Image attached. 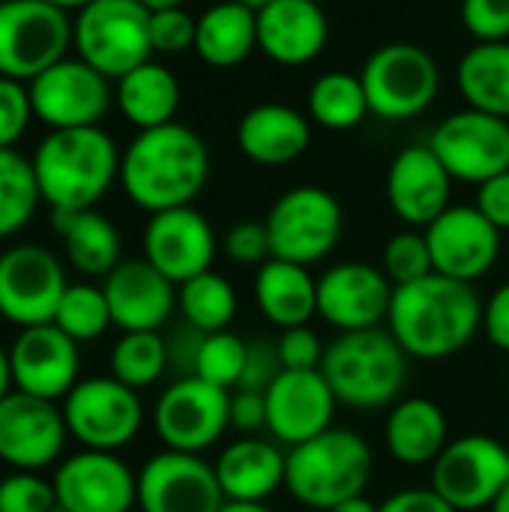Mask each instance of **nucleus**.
Instances as JSON below:
<instances>
[{"label":"nucleus","mask_w":509,"mask_h":512,"mask_svg":"<svg viewBox=\"0 0 509 512\" xmlns=\"http://www.w3.org/2000/svg\"><path fill=\"white\" fill-rule=\"evenodd\" d=\"M207 177L210 150L204 138L177 120L141 129L120 156L123 192L150 216L174 207H192L204 192Z\"/></svg>","instance_id":"f257e3e1"},{"label":"nucleus","mask_w":509,"mask_h":512,"mask_svg":"<svg viewBox=\"0 0 509 512\" xmlns=\"http://www.w3.org/2000/svg\"><path fill=\"white\" fill-rule=\"evenodd\" d=\"M483 327V303L474 285L432 273L399 285L387 330L414 360H450L465 351Z\"/></svg>","instance_id":"f03ea898"},{"label":"nucleus","mask_w":509,"mask_h":512,"mask_svg":"<svg viewBox=\"0 0 509 512\" xmlns=\"http://www.w3.org/2000/svg\"><path fill=\"white\" fill-rule=\"evenodd\" d=\"M120 156L102 126L51 129L33 153L42 201L51 213L93 210L111 183L120 180Z\"/></svg>","instance_id":"7ed1b4c3"},{"label":"nucleus","mask_w":509,"mask_h":512,"mask_svg":"<svg viewBox=\"0 0 509 512\" xmlns=\"http://www.w3.org/2000/svg\"><path fill=\"white\" fill-rule=\"evenodd\" d=\"M408 354L390 330L339 333L321 360L336 402L360 411H378L396 405L408 384Z\"/></svg>","instance_id":"20e7f679"},{"label":"nucleus","mask_w":509,"mask_h":512,"mask_svg":"<svg viewBox=\"0 0 509 512\" xmlns=\"http://www.w3.org/2000/svg\"><path fill=\"white\" fill-rule=\"evenodd\" d=\"M372 468V447L363 435L351 429H327L324 435L291 447L285 489L297 504L330 512L336 504L366 492Z\"/></svg>","instance_id":"39448f33"},{"label":"nucleus","mask_w":509,"mask_h":512,"mask_svg":"<svg viewBox=\"0 0 509 512\" xmlns=\"http://www.w3.org/2000/svg\"><path fill=\"white\" fill-rule=\"evenodd\" d=\"M369 111L387 123H405L429 111L441 87L438 60L417 42H387L369 54L360 72Z\"/></svg>","instance_id":"423d86ee"},{"label":"nucleus","mask_w":509,"mask_h":512,"mask_svg":"<svg viewBox=\"0 0 509 512\" xmlns=\"http://www.w3.org/2000/svg\"><path fill=\"white\" fill-rule=\"evenodd\" d=\"M72 45L84 63L117 81L150 60V9L141 0H93L72 21Z\"/></svg>","instance_id":"0eeeda50"},{"label":"nucleus","mask_w":509,"mask_h":512,"mask_svg":"<svg viewBox=\"0 0 509 512\" xmlns=\"http://www.w3.org/2000/svg\"><path fill=\"white\" fill-rule=\"evenodd\" d=\"M273 258L312 267L342 240L345 213L339 198L324 186H294L276 198L267 219Z\"/></svg>","instance_id":"6e6552de"},{"label":"nucleus","mask_w":509,"mask_h":512,"mask_svg":"<svg viewBox=\"0 0 509 512\" xmlns=\"http://www.w3.org/2000/svg\"><path fill=\"white\" fill-rule=\"evenodd\" d=\"M72 45L69 12L45 0L0 3V75L33 81L60 63Z\"/></svg>","instance_id":"1a4fd4ad"},{"label":"nucleus","mask_w":509,"mask_h":512,"mask_svg":"<svg viewBox=\"0 0 509 512\" xmlns=\"http://www.w3.org/2000/svg\"><path fill=\"white\" fill-rule=\"evenodd\" d=\"M63 423L84 450L117 453L141 432L144 408L138 390L117 378H87L63 399Z\"/></svg>","instance_id":"9d476101"},{"label":"nucleus","mask_w":509,"mask_h":512,"mask_svg":"<svg viewBox=\"0 0 509 512\" xmlns=\"http://www.w3.org/2000/svg\"><path fill=\"white\" fill-rule=\"evenodd\" d=\"M153 426L165 450L201 456L231 429V390L186 375L159 396Z\"/></svg>","instance_id":"9b49d317"},{"label":"nucleus","mask_w":509,"mask_h":512,"mask_svg":"<svg viewBox=\"0 0 509 512\" xmlns=\"http://www.w3.org/2000/svg\"><path fill=\"white\" fill-rule=\"evenodd\" d=\"M507 480V444L489 435L456 438L432 462V489L456 512L492 507Z\"/></svg>","instance_id":"f8f14e48"},{"label":"nucleus","mask_w":509,"mask_h":512,"mask_svg":"<svg viewBox=\"0 0 509 512\" xmlns=\"http://www.w3.org/2000/svg\"><path fill=\"white\" fill-rule=\"evenodd\" d=\"M429 147L453 180L483 186L509 171V120L477 108L456 111L435 126Z\"/></svg>","instance_id":"ddd939ff"},{"label":"nucleus","mask_w":509,"mask_h":512,"mask_svg":"<svg viewBox=\"0 0 509 512\" xmlns=\"http://www.w3.org/2000/svg\"><path fill=\"white\" fill-rule=\"evenodd\" d=\"M66 288V273L45 246L21 243L0 255V315L21 330L51 324Z\"/></svg>","instance_id":"4468645a"},{"label":"nucleus","mask_w":509,"mask_h":512,"mask_svg":"<svg viewBox=\"0 0 509 512\" xmlns=\"http://www.w3.org/2000/svg\"><path fill=\"white\" fill-rule=\"evenodd\" d=\"M33 114L51 129H81L99 126L111 108V78L84 63L81 57L48 66L30 84Z\"/></svg>","instance_id":"2eb2a0df"},{"label":"nucleus","mask_w":509,"mask_h":512,"mask_svg":"<svg viewBox=\"0 0 509 512\" xmlns=\"http://www.w3.org/2000/svg\"><path fill=\"white\" fill-rule=\"evenodd\" d=\"M141 512H219L225 495L216 468L195 453L162 450L138 474Z\"/></svg>","instance_id":"dca6fc26"},{"label":"nucleus","mask_w":509,"mask_h":512,"mask_svg":"<svg viewBox=\"0 0 509 512\" xmlns=\"http://www.w3.org/2000/svg\"><path fill=\"white\" fill-rule=\"evenodd\" d=\"M393 291L381 267L342 261L318 279V315L339 333L375 330L390 315Z\"/></svg>","instance_id":"f3484780"},{"label":"nucleus","mask_w":509,"mask_h":512,"mask_svg":"<svg viewBox=\"0 0 509 512\" xmlns=\"http://www.w3.org/2000/svg\"><path fill=\"white\" fill-rule=\"evenodd\" d=\"M435 273L474 285L501 255V231L480 213V207H447L426 231Z\"/></svg>","instance_id":"a211bd4d"},{"label":"nucleus","mask_w":509,"mask_h":512,"mask_svg":"<svg viewBox=\"0 0 509 512\" xmlns=\"http://www.w3.org/2000/svg\"><path fill=\"white\" fill-rule=\"evenodd\" d=\"M54 498L63 512H132L138 504V477L102 450L69 456L54 474Z\"/></svg>","instance_id":"6ab92c4d"},{"label":"nucleus","mask_w":509,"mask_h":512,"mask_svg":"<svg viewBox=\"0 0 509 512\" xmlns=\"http://www.w3.org/2000/svg\"><path fill=\"white\" fill-rule=\"evenodd\" d=\"M63 411L54 402L12 390L0 402V459L15 471H42L54 465L66 444Z\"/></svg>","instance_id":"aec40b11"},{"label":"nucleus","mask_w":509,"mask_h":512,"mask_svg":"<svg viewBox=\"0 0 509 512\" xmlns=\"http://www.w3.org/2000/svg\"><path fill=\"white\" fill-rule=\"evenodd\" d=\"M144 258L174 285H183L213 267L216 234L195 207L153 213L144 228Z\"/></svg>","instance_id":"412c9836"},{"label":"nucleus","mask_w":509,"mask_h":512,"mask_svg":"<svg viewBox=\"0 0 509 512\" xmlns=\"http://www.w3.org/2000/svg\"><path fill=\"white\" fill-rule=\"evenodd\" d=\"M264 396H267V432L288 447L306 444L324 435L327 429H333V414L339 402L321 369L312 372L285 369Z\"/></svg>","instance_id":"4be33fe9"},{"label":"nucleus","mask_w":509,"mask_h":512,"mask_svg":"<svg viewBox=\"0 0 509 512\" xmlns=\"http://www.w3.org/2000/svg\"><path fill=\"white\" fill-rule=\"evenodd\" d=\"M111 321L123 333H159L177 309V285L147 258L120 261L102 282Z\"/></svg>","instance_id":"5701e85b"},{"label":"nucleus","mask_w":509,"mask_h":512,"mask_svg":"<svg viewBox=\"0 0 509 512\" xmlns=\"http://www.w3.org/2000/svg\"><path fill=\"white\" fill-rule=\"evenodd\" d=\"M9 363L15 390L36 399H66L78 384V342L54 324L21 330L9 348Z\"/></svg>","instance_id":"b1692460"},{"label":"nucleus","mask_w":509,"mask_h":512,"mask_svg":"<svg viewBox=\"0 0 509 512\" xmlns=\"http://www.w3.org/2000/svg\"><path fill=\"white\" fill-rule=\"evenodd\" d=\"M453 177L429 144L405 147L387 171V201L408 228H429L450 204Z\"/></svg>","instance_id":"393cba45"},{"label":"nucleus","mask_w":509,"mask_h":512,"mask_svg":"<svg viewBox=\"0 0 509 512\" xmlns=\"http://www.w3.org/2000/svg\"><path fill=\"white\" fill-rule=\"evenodd\" d=\"M330 39V21L315 0H270L258 9V51L279 66L318 60Z\"/></svg>","instance_id":"a878e982"},{"label":"nucleus","mask_w":509,"mask_h":512,"mask_svg":"<svg viewBox=\"0 0 509 512\" xmlns=\"http://www.w3.org/2000/svg\"><path fill=\"white\" fill-rule=\"evenodd\" d=\"M309 144H312L309 114L282 102H261L249 108L237 123L240 153L264 168H282L297 162L309 150Z\"/></svg>","instance_id":"bb28decb"},{"label":"nucleus","mask_w":509,"mask_h":512,"mask_svg":"<svg viewBox=\"0 0 509 512\" xmlns=\"http://www.w3.org/2000/svg\"><path fill=\"white\" fill-rule=\"evenodd\" d=\"M285 465L288 456H282L276 444L261 438H243L228 444L213 468L225 501L264 504L279 489H285Z\"/></svg>","instance_id":"cd10ccee"},{"label":"nucleus","mask_w":509,"mask_h":512,"mask_svg":"<svg viewBox=\"0 0 509 512\" xmlns=\"http://www.w3.org/2000/svg\"><path fill=\"white\" fill-rule=\"evenodd\" d=\"M255 303L279 330L306 327L318 315V279L309 267L270 258L255 273Z\"/></svg>","instance_id":"c85d7f7f"},{"label":"nucleus","mask_w":509,"mask_h":512,"mask_svg":"<svg viewBox=\"0 0 509 512\" xmlns=\"http://www.w3.org/2000/svg\"><path fill=\"white\" fill-rule=\"evenodd\" d=\"M384 441L402 465H432L450 444V426L441 405L423 396L399 399L384 423Z\"/></svg>","instance_id":"c756f323"},{"label":"nucleus","mask_w":509,"mask_h":512,"mask_svg":"<svg viewBox=\"0 0 509 512\" xmlns=\"http://www.w3.org/2000/svg\"><path fill=\"white\" fill-rule=\"evenodd\" d=\"M258 51V9L219 0L198 15L195 54L213 69H234Z\"/></svg>","instance_id":"7c9ffc66"},{"label":"nucleus","mask_w":509,"mask_h":512,"mask_svg":"<svg viewBox=\"0 0 509 512\" xmlns=\"http://www.w3.org/2000/svg\"><path fill=\"white\" fill-rule=\"evenodd\" d=\"M114 102L120 114L141 132L174 123L180 108V81L171 69L156 60L141 63L138 69L117 78Z\"/></svg>","instance_id":"2f4dec72"},{"label":"nucleus","mask_w":509,"mask_h":512,"mask_svg":"<svg viewBox=\"0 0 509 512\" xmlns=\"http://www.w3.org/2000/svg\"><path fill=\"white\" fill-rule=\"evenodd\" d=\"M54 231L63 237L69 264L84 276H108L120 264V234L111 219L96 210L51 213Z\"/></svg>","instance_id":"473e14b6"},{"label":"nucleus","mask_w":509,"mask_h":512,"mask_svg":"<svg viewBox=\"0 0 509 512\" xmlns=\"http://www.w3.org/2000/svg\"><path fill=\"white\" fill-rule=\"evenodd\" d=\"M456 78L468 108L509 120V42H477L468 48Z\"/></svg>","instance_id":"72a5a7b5"},{"label":"nucleus","mask_w":509,"mask_h":512,"mask_svg":"<svg viewBox=\"0 0 509 512\" xmlns=\"http://www.w3.org/2000/svg\"><path fill=\"white\" fill-rule=\"evenodd\" d=\"M306 105L309 120L330 132L357 129L372 114L363 81L354 72H324L321 78H315Z\"/></svg>","instance_id":"f704fd0d"},{"label":"nucleus","mask_w":509,"mask_h":512,"mask_svg":"<svg viewBox=\"0 0 509 512\" xmlns=\"http://www.w3.org/2000/svg\"><path fill=\"white\" fill-rule=\"evenodd\" d=\"M177 309L183 312V321L198 333H219L228 330L237 315V291L234 285L207 270L183 285H177Z\"/></svg>","instance_id":"c9c22d12"},{"label":"nucleus","mask_w":509,"mask_h":512,"mask_svg":"<svg viewBox=\"0 0 509 512\" xmlns=\"http://www.w3.org/2000/svg\"><path fill=\"white\" fill-rule=\"evenodd\" d=\"M42 201L33 159L15 147H0V240L18 234Z\"/></svg>","instance_id":"e433bc0d"},{"label":"nucleus","mask_w":509,"mask_h":512,"mask_svg":"<svg viewBox=\"0 0 509 512\" xmlns=\"http://www.w3.org/2000/svg\"><path fill=\"white\" fill-rule=\"evenodd\" d=\"M171 351L159 333H123L111 351V378L132 390L153 387L168 369Z\"/></svg>","instance_id":"4c0bfd02"},{"label":"nucleus","mask_w":509,"mask_h":512,"mask_svg":"<svg viewBox=\"0 0 509 512\" xmlns=\"http://www.w3.org/2000/svg\"><path fill=\"white\" fill-rule=\"evenodd\" d=\"M51 324L60 327L72 342L99 339L114 324L105 291L96 285H69Z\"/></svg>","instance_id":"58836bf2"},{"label":"nucleus","mask_w":509,"mask_h":512,"mask_svg":"<svg viewBox=\"0 0 509 512\" xmlns=\"http://www.w3.org/2000/svg\"><path fill=\"white\" fill-rule=\"evenodd\" d=\"M246 354H249V345L237 333L231 330L207 333L198 345L192 375L222 390H237L243 369H246Z\"/></svg>","instance_id":"ea45409f"},{"label":"nucleus","mask_w":509,"mask_h":512,"mask_svg":"<svg viewBox=\"0 0 509 512\" xmlns=\"http://www.w3.org/2000/svg\"><path fill=\"white\" fill-rule=\"evenodd\" d=\"M381 270L387 273V279H390L396 288L432 276V273H435V264H432V252H429L426 234L417 231V228H408V231L393 234V237L387 240V246H384Z\"/></svg>","instance_id":"a19ab883"},{"label":"nucleus","mask_w":509,"mask_h":512,"mask_svg":"<svg viewBox=\"0 0 509 512\" xmlns=\"http://www.w3.org/2000/svg\"><path fill=\"white\" fill-rule=\"evenodd\" d=\"M54 507V483L36 471H12L0 480V512H51Z\"/></svg>","instance_id":"79ce46f5"},{"label":"nucleus","mask_w":509,"mask_h":512,"mask_svg":"<svg viewBox=\"0 0 509 512\" xmlns=\"http://www.w3.org/2000/svg\"><path fill=\"white\" fill-rule=\"evenodd\" d=\"M195 33H198V18L192 12H186V6L150 12V45H153V54L195 51Z\"/></svg>","instance_id":"37998d69"},{"label":"nucleus","mask_w":509,"mask_h":512,"mask_svg":"<svg viewBox=\"0 0 509 512\" xmlns=\"http://www.w3.org/2000/svg\"><path fill=\"white\" fill-rule=\"evenodd\" d=\"M30 117H36L30 87H24V81L0 75V147H15Z\"/></svg>","instance_id":"c03bdc74"},{"label":"nucleus","mask_w":509,"mask_h":512,"mask_svg":"<svg viewBox=\"0 0 509 512\" xmlns=\"http://www.w3.org/2000/svg\"><path fill=\"white\" fill-rule=\"evenodd\" d=\"M222 249H225V255L234 264H243V267H261L264 261L273 258V246H270L267 225L264 222H255V219H246V222L231 225L228 234H225V240H222Z\"/></svg>","instance_id":"a18cd8bd"},{"label":"nucleus","mask_w":509,"mask_h":512,"mask_svg":"<svg viewBox=\"0 0 509 512\" xmlns=\"http://www.w3.org/2000/svg\"><path fill=\"white\" fill-rule=\"evenodd\" d=\"M462 24L477 42H509V0H462Z\"/></svg>","instance_id":"49530a36"},{"label":"nucleus","mask_w":509,"mask_h":512,"mask_svg":"<svg viewBox=\"0 0 509 512\" xmlns=\"http://www.w3.org/2000/svg\"><path fill=\"white\" fill-rule=\"evenodd\" d=\"M276 351H279L282 369L312 372V369H321V360H324V351L327 348L321 345L318 333L306 324V327L282 330V336L276 342Z\"/></svg>","instance_id":"de8ad7c7"},{"label":"nucleus","mask_w":509,"mask_h":512,"mask_svg":"<svg viewBox=\"0 0 509 512\" xmlns=\"http://www.w3.org/2000/svg\"><path fill=\"white\" fill-rule=\"evenodd\" d=\"M282 360H279V351L276 345L270 342H252L249 345V354H246V369H243V378L237 384V390H255V393H267L270 384L282 375Z\"/></svg>","instance_id":"09e8293b"},{"label":"nucleus","mask_w":509,"mask_h":512,"mask_svg":"<svg viewBox=\"0 0 509 512\" xmlns=\"http://www.w3.org/2000/svg\"><path fill=\"white\" fill-rule=\"evenodd\" d=\"M231 429L243 435H255L267 429V396L255 390H234L231 393Z\"/></svg>","instance_id":"8fccbe9b"},{"label":"nucleus","mask_w":509,"mask_h":512,"mask_svg":"<svg viewBox=\"0 0 509 512\" xmlns=\"http://www.w3.org/2000/svg\"><path fill=\"white\" fill-rule=\"evenodd\" d=\"M477 207L501 234L509 231V171L477 186Z\"/></svg>","instance_id":"3c124183"},{"label":"nucleus","mask_w":509,"mask_h":512,"mask_svg":"<svg viewBox=\"0 0 509 512\" xmlns=\"http://www.w3.org/2000/svg\"><path fill=\"white\" fill-rule=\"evenodd\" d=\"M483 330L498 351H509V282L501 285L483 306Z\"/></svg>","instance_id":"603ef678"},{"label":"nucleus","mask_w":509,"mask_h":512,"mask_svg":"<svg viewBox=\"0 0 509 512\" xmlns=\"http://www.w3.org/2000/svg\"><path fill=\"white\" fill-rule=\"evenodd\" d=\"M378 512H456L435 489H402L390 495Z\"/></svg>","instance_id":"864d4df0"},{"label":"nucleus","mask_w":509,"mask_h":512,"mask_svg":"<svg viewBox=\"0 0 509 512\" xmlns=\"http://www.w3.org/2000/svg\"><path fill=\"white\" fill-rule=\"evenodd\" d=\"M15 390V381H12V363H9V351L0 348V402Z\"/></svg>","instance_id":"5fc2aeb1"},{"label":"nucleus","mask_w":509,"mask_h":512,"mask_svg":"<svg viewBox=\"0 0 509 512\" xmlns=\"http://www.w3.org/2000/svg\"><path fill=\"white\" fill-rule=\"evenodd\" d=\"M330 512H378V504H372L366 495H357V498H348V501L336 504Z\"/></svg>","instance_id":"6e6d98bb"},{"label":"nucleus","mask_w":509,"mask_h":512,"mask_svg":"<svg viewBox=\"0 0 509 512\" xmlns=\"http://www.w3.org/2000/svg\"><path fill=\"white\" fill-rule=\"evenodd\" d=\"M219 512H273L267 510L264 504H240V501H225V507Z\"/></svg>","instance_id":"4d7b16f0"},{"label":"nucleus","mask_w":509,"mask_h":512,"mask_svg":"<svg viewBox=\"0 0 509 512\" xmlns=\"http://www.w3.org/2000/svg\"><path fill=\"white\" fill-rule=\"evenodd\" d=\"M150 12H159V9H177V6H186V0H141Z\"/></svg>","instance_id":"13d9d810"},{"label":"nucleus","mask_w":509,"mask_h":512,"mask_svg":"<svg viewBox=\"0 0 509 512\" xmlns=\"http://www.w3.org/2000/svg\"><path fill=\"white\" fill-rule=\"evenodd\" d=\"M45 3H51V6H57V9H63V12H81L87 3H93V0H45Z\"/></svg>","instance_id":"bf43d9fd"},{"label":"nucleus","mask_w":509,"mask_h":512,"mask_svg":"<svg viewBox=\"0 0 509 512\" xmlns=\"http://www.w3.org/2000/svg\"><path fill=\"white\" fill-rule=\"evenodd\" d=\"M492 512H509V480H507V486L498 492V498L492 501V507H489Z\"/></svg>","instance_id":"052dcab7"},{"label":"nucleus","mask_w":509,"mask_h":512,"mask_svg":"<svg viewBox=\"0 0 509 512\" xmlns=\"http://www.w3.org/2000/svg\"><path fill=\"white\" fill-rule=\"evenodd\" d=\"M237 3H246V6H252V9H261V6H267L270 0H237Z\"/></svg>","instance_id":"680f3d73"},{"label":"nucleus","mask_w":509,"mask_h":512,"mask_svg":"<svg viewBox=\"0 0 509 512\" xmlns=\"http://www.w3.org/2000/svg\"><path fill=\"white\" fill-rule=\"evenodd\" d=\"M507 453H509V441H507Z\"/></svg>","instance_id":"e2e57ef3"},{"label":"nucleus","mask_w":509,"mask_h":512,"mask_svg":"<svg viewBox=\"0 0 509 512\" xmlns=\"http://www.w3.org/2000/svg\"><path fill=\"white\" fill-rule=\"evenodd\" d=\"M0 3H6V0H0Z\"/></svg>","instance_id":"0e129e2a"}]
</instances>
